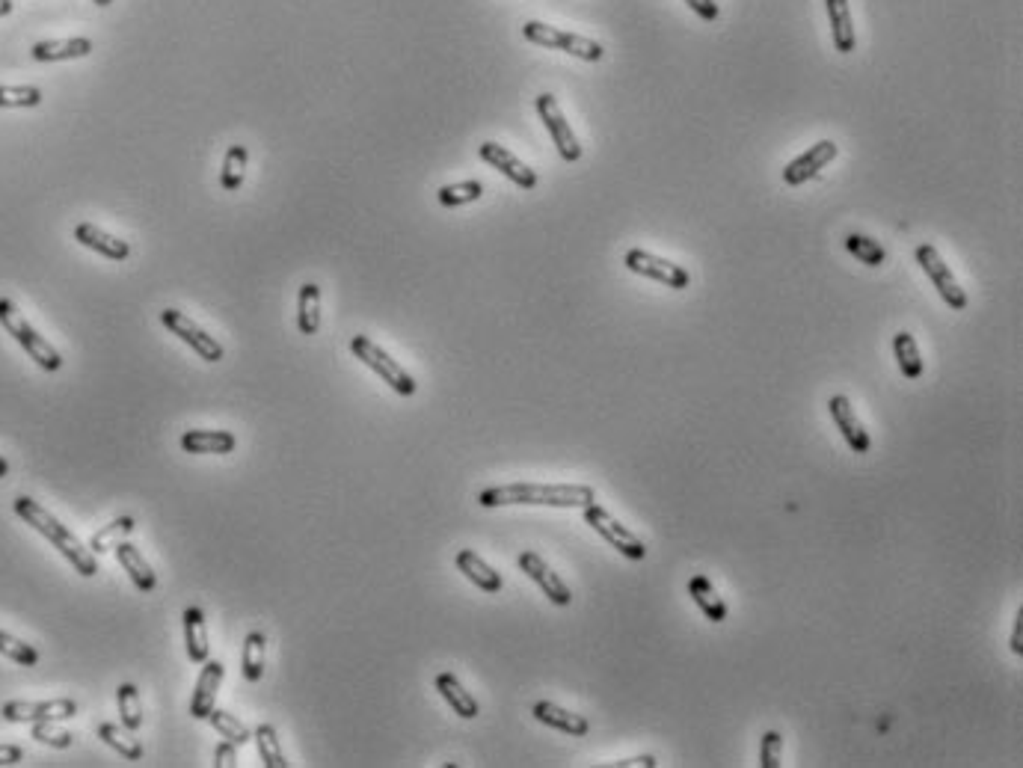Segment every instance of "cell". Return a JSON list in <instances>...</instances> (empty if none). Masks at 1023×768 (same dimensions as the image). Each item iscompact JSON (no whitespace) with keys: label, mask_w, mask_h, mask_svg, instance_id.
Here are the masks:
<instances>
[{"label":"cell","mask_w":1023,"mask_h":768,"mask_svg":"<svg viewBox=\"0 0 1023 768\" xmlns=\"http://www.w3.org/2000/svg\"><path fill=\"white\" fill-rule=\"evenodd\" d=\"M834 158H837V143H834V140H819V143L810 146L804 155H798L792 164H786V170H783V184L798 187V184L816 178L819 170H825Z\"/></svg>","instance_id":"13"},{"label":"cell","mask_w":1023,"mask_h":768,"mask_svg":"<svg viewBox=\"0 0 1023 768\" xmlns=\"http://www.w3.org/2000/svg\"><path fill=\"white\" fill-rule=\"evenodd\" d=\"M92 3H95V6H110L113 0H92Z\"/></svg>","instance_id":"49"},{"label":"cell","mask_w":1023,"mask_h":768,"mask_svg":"<svg viewBox=\"0 0 1023 768\" xmlns=\"http://www.w3.org/2000/svg\"><path fill=\"white\" fill-rule=\"evenodd\" d=\"M825 6H828V18H831L834 48H837L840 54H852L854 45H857V36H854L849 0H825Z\"/></svg>","instance_id":"24"},{"label":"cell","mask_w":1023,"mask_h":768,"mask_svg":"<svg viewBox=\"0 0 1023 768\" xmlns=\"http://www.w3.org/2000/svg\"><path fill=\"white\" fill-rule=\"evenodd\" d=\"M917 264L926 270V276H929L932 285L938 288L940 300H943L952 312H964V309H967V294H964V288L958 285V279L952 276L949 264L940 258V253L932 244H920V247H917Z\"/></svg>","instance_id":"8"},{"label":"cell","mask_w":1023,"mask_h":768,"mask_svg":"<svg viewBox=\"0 0 1023 768\" xmlns=\"http://www.w3.org/2000/svg\"><path fill=\"white\" fill-rule=\"evenodd\" d=\"M92 51V42L84 36L75 39H48V42H36L30 48V57L36 63H57V60H78Z\"/></svg>","instance_id":"21"},{"label":"cell","mask_w":1023,"mask_h":768,"mask_svg":"<svg viewBox=\"0 0 1023 768\" xmlns=\"http://www.w3.org/2000/svg\"><path fill=\"white\" fill-rule=\"evenodd\" d=\"M297 327L303 336H315L321 330V288L306 282L297 297Z\"/></svg>","instance_id":"27"},{"label":"cell","mask_w":1023,"mask_h":768,"mask_svg":"<svg viewBox=\"0 0 1023 768\" xmlns=\"http://www.w3.org/2000/svg\"><path fill=\"white\" fill-rule=\"evenodd\" d=\"M238 745L235 742H220L217 745V751H214V766L217 768H235L238 766V751H235Z\"/></svg>","instance_id":"42"},{"label":"cell","mask_w":1023,"mask_h":768,"mask_svg":"<svg viewBox=\"0 0 1023 768\" xmlns=\"http://www.w3.org/2000/svg\"><path fill=\"white\" fill-rule=\"evenodd\" d=\"M116 703H119V715H122V724L137 733L140 724H143V706H140V694H137V685L134 683H122L116 688Z\"/></svg>","instance_id":"33"},{"label":"cell","mask_w":1023,"mask_h":768,"mask_svg":"<svg viewBox=\"0 0 1023 768\" xmlns=\"http://www.w3.org/2000/svg\"><path fill=\"white\" fill-rule=\"evenodd\" d=\"M161 321H164V327L170 330V333H175L178 339L184 344H190L205 362H220L223 359V344L217 342L214 336H208L193 318H187L184 312H178V309H164L161 312Z\"/></svg>","instance_id":"11"},{"label":"cell","mask_w":1023,"mask_h":768,"mask_svg":"<svg viewBox=\"0 0 1023 768\" xmlns=\"http://www.w3.org/2000/svg\"><path fill=\"white\" fill-rule=\"evenodd\" d=\"M623 264L632 273H638L644 279H653V282H659L665 288H674V291L688 288V282H691V276H688V270L682 264H674V261H668V258L662 256H653L647 250H629L626 258H623Z\"/></svg>","instance_id":"10"},{"label":"cell","mask_w":1023,"mask_h":768,"mask_svg":"<svg viewBox=\"0 0 1023 768\" xmlns=\"http://www.w3.org/2000/svg\"><path fill=\"white\" fill-rule=\"evenodd\" d=\"M181 448L187 454H229L235 451V436L229 430H187L181 433Z\"/></svg>","instance_id":"22"},{"label":"cell","mask_w":1023,"mask_h":768,"mask_svg":"<svg viewBox=\"0 0 1023 768\" xmlns=\"http://www.w3.org/2000/svg\"><path fill=\"white\" fill-rule=\"evenodd\" d=\"M582 511H585V522L597 531L599 537H602L611 549H617L623 558H629V561H644V558H647L644 540H641L635 531H629L623 522H617L602 505L594 502V505H588V508H582Z\"/></svg>","instance_id":"6"},{"label":"cell","mask_w":1023,"mask_h":768,"mask_svg":"<svg viewBox=\"0 0 1023 768\" xmlns=\"http://www.w3.org/2000/svg\"><path fill=\"white\" fill-rule=\"evenodd\" d=\"M264 635L261 632H250L244 641V677L250 683H258L264 674Z\"/></svg>","instance_id":"37"},{"label":"cell","mask_w":1023,"mask_h":768,"mask_svg":"<svg viewBox=\"0 0 1023 768\" xmlns=\"http://www.w3.org/2000/svg\"><path fill=\"white\" fill-rule=\"evenodd\" d=\"M253 742L258 748V757L261 763L267 768H288V760L279 748V736H276V727L273 724H258L256 733H253Z\"/></svg>","instance_id":"31"},{"label":"cell","mask_w":1023,"mask_h":768,"mask_svg":"<svg viewBox=\"0 0 1023 768\" xmlns=\"http://www.w3.org/2000/svg\"><path fill=\"white\" fill-rule=\"evenodd\" d=\"M1012 653H1023V611H1018V620H1015V632H1012Z\"/></svg>","instance_id":"45"},{"label":"cell","mask_w":1023,"mask_h":768,"mask_svg":"<svg viewBox=\"0 0 1023 768\" xmlns=\"http://www.w3.org/2000/svg\"><path fill=\"white\" fill-rule=\"evenodd\" d=\"M534 104H537L540 122H543L546 131L552 134V143H555L558 155H561L567 164H576V161L582 158V146H579V140H576V134H573V128H570V122H567L561 104L555 101V95L543 92V95H537Z\"/></svg>","instance_id":"7"},{"label":"cell","mask_w":1023,"mask_h":768,"mask_svg":"<svg viewBox=\"0 0 1023 768\" xmlns=\"http://www.w3.org/2000/svg\"><path fill=\"white\" fill-rule=\"evenodd\" d=\"M33 739L51 748H69L75 742V736L63 727H57V721H33Z\"/></svg>","instance_id":"39"},{"label":"cell","mask_w":1023,"mask_h":768,"mask_svg":"<svg viewBox=\"0 0 1023 768\" xmlns=\"http://www.w3.org/2000/svg\"><path fill=\"white\" fill-rule=\"evenodd\" d=\"M116 558H119V564L125 567V573L131 576L134 588H140L143 594H152V591L158 588V573H155L152 564L137 552V546H131L128 540H122V543L116 546Z\"/></svg>","instance_id":"20"},{"label":"cell","mask_w":1023,"mask_h":768,"mask_svg":"<svg viewBox=\"0 0 1023 768\" xmlns=\"http://www.w3.org/2000/svg\"><path fill=\"white\" fill-rule=\"evenodd\" d=\"M454 561H457V570H460L475 588H481L484 594H499V591H502V585H505L502 576H499L475 549H460Z\"/></svg>","instance_id":"17"},{"label":"cell","mask_w":1023,"mask_h":768,"mask_svg":"<svg viewBox=\"0 0 1023 768\" xmlns=\"http://www.w3.org/2000/svg\"><path fill=\"white\" fill-rule=\"evenodd\" d=\"M42 89L39 86H0V107H39Z\"/></svg>","instance_id":"38"},{"label":"cell","mask_w":1023,"mask_h":768,"mask_svg":"<svg viewBox=\"0 0 1023 768\" xmlns=\"http://www.w3.org/2000/svg\"><path fill=\"white\" fill-rule=\"evenodd\" d=\"M12 511L18 513L30 528H36L45 540H51L54 543V549H60V555L84 576V579H92L95 573H98V561H95V552L92 549H86L84 543L60 522V519H54L51 513L45 511L39 502H33V499H27V496H18L15 502H12Z\"/></svg>","instance_id":"2"},{"label":"cell","mask_w":1023,"mask_h":768,"mask_svg":"<svg viewBox=\"0 0 1023 768\" xmlns=\"http://www.w3.org/2000/svg\"><path fill=\"white\" fill-rule=\"evenodd\" d=\"M98 739L104 742V745H110L116 754H122L125 760H140L143 757V745L131 736V730L122 724V727H116V724H101L98 727Z\"/></svg>","instance_id":"30"},{"label":"cell","mask_w":1023,"mask_h":768,"mask_svg":"<svg viewBox=\"0 0 1023 768\" xmlns=\"http://www.w3.org/2000/svg\"><path fill=\"white\" fill-rule=\"evenodd\" d=\"M184 623V644H187V656L196 665L208 662V632H205V611L190 605L181 617Z\"/></svg>","instance_id":"23"},{"label":"cell","mask_w":1023,"mask_h":768,"mask_svg":"<svg viewBox=\"0 0 1023 768\" xmlns=\"http://www.w3.org/2000/svg\"><path fill=\"white\" fill-rule=\"evenodd\" d=\"M534 718L540 721V724H546V727H555V730H561V733H567V736H576V739H582V736H588L591 733V724H588V718L585 715H576V712H570V709H561L558 703H549V700H540V703H534Z\"/></svg>","instance_id":"16"},{"label":"cell","mask_w":1023,"mask_h":768,"mask_svg":"<svg viewBox=\"0 0 1023 768\" xmlns=\"http://www.w3.org/2000/svg\"><path fill=\"white\" fill-rule=\"evenodd\" d=\"M208 724H211L223 739H229V742H235V745L253 742V730H250L241 718H235V715H229V712H223V709H211V712H208Z\"/></svg>","instance_id":"32"},{"label":"cell","mask_w":1023,"mask_h":768,"mask_svg":"<svg viewBox=\"0 0 1023 768\" xmlns=\"http://www.w3.org/2000/svg\"><path fill=\"white\" fill-rule=\"evenodd\" d=\"M436 691L442 694V700H445L460 718H478V712H481L478 700L460 685V680H457L454 674H439V677H436Z\"/></svg>","instance_id":"25"},{"label":"cell","mask_w":1023,"mask_h":768,"mask_svg":"<svg viewBox=\"0 0 1023 768\" xmlns=\"http://www.w3.org/2000/svg\"><path fill=\"white\" fill-rule=\"evenodd\" d=\"M519 570L546 594V599L552 602V605H570L573 602V594H570V588L564 585V579L537 555V552H522L519 555Z\"/></svg>","instance_id":"12"},{"label":"cell","mask_w":1023,"mask_h":768,"mask_svg":"<svg viewBox=\"0 0 1023 768\" xmlns=\"http://www.w3.org/2000/svg\"><path fill=\"white\" fill-rule=\"evenodd\" d=\"M12 6H15L12 0H0V18H3V15H9V12H12Z\"/></svg>","instance_id":"47"},{"label":"cell","mask_w":1023,"mask_h":768,"mask_svg":"<svg viewBox=\"0 0 1023 768\" xmlns=\"http://www.w3.org/2000/svg\"><path fill=\"white\" fill-rule=\"evenodd\" d=\"M614 766H620V768H629V766L656 768V766H659V763H656V757H650V754H644V757H632V760H620V763H614Z\"/></svg>","instance_id":"46"},{"label":"cell","mask_w":1023,"mask_h":768,"mask_svg":"<svg viewBox=\"0 0 1023 768\" xmlns=\"http://www.w3.org/2000/svg\"><path fill=\"white\" fill-rule=\"evenodd\" d=\"M21 757H24V751L18 745H0V766H15V763H21Z\"/></svg>","instance_id":"44"},{"label":"cell","mask_w":1023,"mask_h":768,"mask_svg":"<svg viewBox=\"0 0 1023 768\" xmlns=\"http://www.w3.org/2000/svg\"><path fill=\"white\" fill-rule=\"evenodd\" d=\"M481 193H484V184H481V181H457V184L439 187L436 199H439V205H445V208H457V205H469V202L481 199Z\"/></svg>","instance_id":"35"},{"label":"cell","mask_w":1023,"mask_h":768,"mask_svg":"<svg viewBox=\"0 0 1023 768\" xmlns=\"http://www.w3.org/2000/svg\"><path fill=\"white\" fill-rule=\"evenodd\" d=\"M846 250H849L857 261H863L866 267H878V264L887 261L884 247H881L875 238H869V235H857V232L846 235Z\"/></svg>","instance_id":"36"},{"label":"cell","mask_w":1023,"mask_h":768,"mask_svg":"<svg viewBox=\"0 0 1023 768\" xmlns=\"http://www.w3.org/2000/svg\"><path fill=\"white\" fill-rule=\"evenodd\" d=\"M597 502L594 487L585 484H505L478 496L481 508L505 505H546V508H588Z\"/></svg>","instance_id":"1"},{"label":"cell","mask_w":1023,"mask_h":768,"mask_svg":"<svg viewBox=\"0 0 1023 768\" xmlns=\"http://www.w3.org/2000/svg\"><path fill=\"white\" fill-rule=\"evenodd\" d=\"M893 353L899 362V371L908 380H920L923 377V356H920V344L911 333H896L893 336Z\"/></svg>","instance_id":"28"},{"label":"cell","mask_w":1023,"mask_h":768,"mask_svg":"<svg viewBox=\"0 0 1023 768\" xmlns=\"http://www.w3.org/2000/svg\"><path fill=\"white\" fill-rule=\"evenodd\" d=\"M688 6H691V12L700 18V21H715L718 15H721V9H718V3L715 0H685Z\"/></svg>","instance_id":"43"},{"label":"cell","mask_w":1023,"mask_h":768,"mask_svg":"<svg viewBox=\"0 0 1023 768\" xmlns=\"http://www.w3.org/2000/svg\"><path fill=\"white\" fill-rule=\"evenodd\" d=\"M780 757H783V736L777 730H768L766 736L760 739V766L777 768L780 766Z\"/></svg>","instance_id":"41"},{"label":"cell","mask_w":1023,"mask_h":768,"mask_svg":"<svg viewBox=\"0 0 1023 768\" xmlns=\"http://www.w3.org/2000/svg\"><path fill=\"white\" fill-rule=\"evenodd\" d=\"M0 653H3L6 659L18 662V665H24V668H33V665L39 662V653H36L30 644H24V641L6 635L3 629H0Z\"/></svg>","instance_id":"40"},{"label":"cell","mask_w":1023,"mask_h":768,"mask_svg":"<svg viewBox=\"0 0 1023 768\" xmlns=\"http://www.w3.org/2000/svg\"><path fill=\"white\" fill-rule=\"evenodd\" d=\"M0 715L12 724H33V721H66L78 715V703L72 697H57V700H9L3 703Z\"/></svg>","instance_id":"9"},{"label":"cell","mask_w":1023,"mask_h":768,"mask_svg":"<svg viewBox=\"0 0 1023 768\" xmlns=\"http://www.w3.org/2000/svg\"><path fill=\"white\" fill-rule=\"evenodd\" d=\"M134 528H137V522H134V516H119V519H113L110 525H104L101 531H95L92 534V540H89V549L95 552V555H101V552H110V549H116L128 534H134Z\"/></svg>","instance_id":"29"},{"label":"cell","mask_w":1023,"mask_h":768,"mask_svg":"<svg viewBox=\"0 0 1023 768\" xmlns=\"http://www.w3.org/2000/svg\"><path fill=\"white\" fill-rule=\"evenodd\" d=\"M75 241L84 244L86 250H95L98 256L110 258V261H125V258L131 256L128 241H119V238L101 232V229L92 226V223H78V226H75Z\"/></svg>","instance_id":"19"},{"label":"cell","mask_w":1023,"mask_h":768,"mask_svg":"<svg viewBox=\"0 0 1023 768\" xmlns=\"http://www.w3.org/2000/svg\"><path fill=\"white\" fill-rule=\"evenodd\" d=\"M828 413H831L834 425H837V430L843 433L846 445L852 448L854 454H869V448H872V439H869V433L863 430L860 419L854 416L852 401H849L846 395H834V398L828 401Z\"/></svg>","instance_id":"14"},{"label":"cell","mask_w":1023,"mask_h":768,"mask_svg":"<svg viewBox=\"0 0 1023 768\" xmlns=\"http://www.w3.org/2000/svg\"><path fill=\"white\" fill-rule=\"evenodd\" d=\"M688 597L694 599V605L703 611L706 620H712V623H724L727 620V605H724V599L715 594V588H712V582L706 576H694L688 582Z\"/></svg>","instance_id":"26"},{"label":"cell","mask_w":1023,"mask_h":768,"mask_svg":"<svg viewBox=\"0 0 1023 768\" xmlns=\"http://www.w3.org/2000/svg\"><path fill=\"white\" fill-rule=\"evenodd\" d=\"M350 350H353V356L359 359V362H365L383 383H389L398 395H404V398H410V395H416V380L383 350V347H377V344L371 342L368 336H356L353 342H350Z\"/></svg>","instance_id":"5"},{"label":"cell","mask_w":1023,"mask_h":768,"mask_svg":"<svg viewBox=\"0 0 1023 768\" xmlns=\"http://www.w3.org/2000/svg\"><path fill=\"white\" fill-rule=\"evenodd\" d=\"M481 158L493 167V170H499L508 181H513L516 187H522V190H534L537 187V172L531 170V167H525L513 152H508L505 146H499V143H481Z\"/></svg>","instance_id":"15"},{"label":"cell","mask_w":1023,"mask_h":768,"mask_svg":"<svg viewBox=\"0 0 1023 768\" xmlns=\"http://www.w3.org/2000/svg\"><path fill=\"white\" fill-rule=\"evenodd\" d=\"M223 665L220 662H205L202 674H199V683H196V691H193V700H190V715L205 721L208 712L214 709L217 703V688L223 683Z\"/></svg>","instance_id":"18"},{"label":"cell","mask_w":1023,"mask_h":768,"mask_svg":"<svg viewBox=\"0 0 1023 768\" xmlns=\"http://www.w3.org/2000/svg\"><path fill=\"white\" fill-rule=\"evenodd\" d=\"M247 161H250V152L247 146H232L226 152V161H223V175H220V184L223 190H238L244 184V175H247Z\"/></svg>","instance_id":"34"},{"label":"cell","mask_w":1023,"mask_h":768,"mask_svg":"<svg viewBox=\"0 0 1023 768\" xmlns=\"http://www.w3.org/2000/svg\"><path fill=\"white\" fill-rule=\"evenodd\" d=\"M522 36L528 42L540 45V48H555V51H564V54L579 57L585 63H597L605 54V48L599 42H594V39L579 36V33H567V30H558V27H549L543 21H528L522 27Z\"/></svg>","instance_id":"4"},{"label":"cell","mask_w":1023,"mask_h":768,"mask_svg":"<svg viewBox=\"0 0 1023 768\" xmlns=\"http://www.w3.org/2000/svg\"><path fill=\"white\" fill-rule=\"evenodd\" d=\"M6 475H9V463H6V460L0 457V478H6Z\"/></svg>","instance_id":"48"},{"label":"cell","mask_w":1023,"mask_h":768,"mask_svg":"<svg viewBox=\"0 0 1023 768\" xmlns=\"http://www.w3.org/2000/svg\"><path fill=\"white\" fill-rule=\"evenodd\" d=\"M0 324L6 327V333H9L15 342L30 353V359H33L39 368H45V371H60V368H63V356L57 353V347L51 342H45V339L27 324V318L18 312V306H15L12 300H6V297H0Z\"/></svg>","instance_id":"3"}]
</instances>
